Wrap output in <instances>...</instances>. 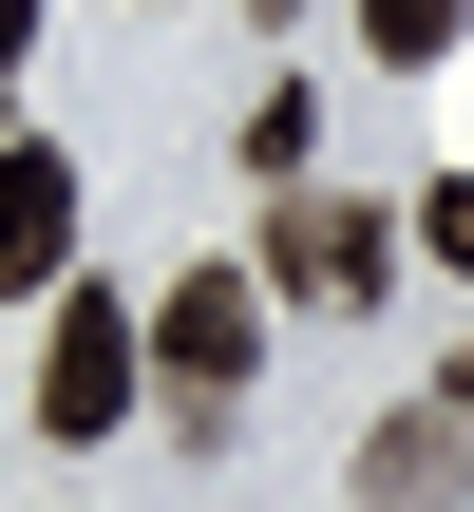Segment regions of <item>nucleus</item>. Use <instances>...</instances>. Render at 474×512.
<instances>
[{
	"label": "nucleus",
	"mask_w": 474,
	"mask_h": 512,
	"mask_svg": "<svg viewBox=\"0 0 474 512\" xmlns=\"http://www.w3.org/2000/svg\"><path fill=\"white\" fill-rule=\"evenodd\" d=\"M247 361H266V285H247V266H190V285L152 304V380H171L190 418H228Z\"/></svg>",
	"instance_id": "1"
},
{
	"label": "nucleus",
	"mask_w": 474,
	"mask_h": 512,
	"mask_svg": "<svg viewBox=\"0 0 474 512\" xmlns=\"http://www.w3.org/2000/svg\"><path fill=\"white\" fill-rule=\"evenodd\" d=\"M133 380H152V342H133V304H95V285H57V342H38V418H57V437H114V418H133Z\"/></svg>",
	"instance_id": "2"
},
{
	"label": "nucleus",
	"mask_w": 474,
	"mask_h": 512,
	"mask_svg": "<svg viewBox=\"0 0 474 512\" xmlns=\"http://www.w3.org/2000/svg\"><path fill=\"white\" fill-rule=\"evenodd\" d=\"M380 266H399V228H380V209L285 190V228H266V285H285V304H380Z\"/></svg>",
	"instance_id": "3"
},
{
	"label": "nucleus",
	"mask_w": 474,
	"mask_h": 512,
	"mask_svg": "<svg viewBox=\"0 0 474 512\" xmlns=\"http://www.w3.org/2000/svg\"><path fill=\"white\" fill-rule=\"evenodd\" d=\"M57 266H76V152L0 133V304H38Z\"/></svg>",
	"instance_id": "4"
},
{
	"label": "nucleus",
	"mask_w": 474,
	"mask_h": 512,
	"mask_svg": "<svg viewBox=\"0 0 474 512\" xmlns=\"http://www.w3.org/2000/svg\"><path fill=\"white\" fill-rule=\"evenodd\" d=\"M456 494H474V418L456 399H418V418L361 437V512H456Z\"/></svg>",
	"instance_id": "5"
},
{
	"label": "nucleus",
	"mask_w": 474,
	"mask_h": 512,
	"mask_svg": "<svg viewBox=\"0 0 474 512\" xmlns=\"http://www.w3.org/2000/svg\"><path fill=\"white\" fill-rule=\"evenodd\" d=\"M456 38H474V0H361V57H399V76L456 57Z\"/></svg>",
	"instance_id": "6"
},
{
	"label": "nucleus",
	"mask_w": 474,
	"mask_h": 512,
	"mask_svg": "<svg viewBox=\"0 0 474 512\" xmlns=\"http://www.w3.org/2000/svg\"><path fill=\"white\" fill-rule=\"evenodd\" d=\"M304 152H323V114H304V95H266V114H247V171H266V190H304Z\"/></svg>",
	"instance_id": "7"
},
{
	"label": "nucleus",
	"mask_w": 474,
	"mask_h": 512,
	"mask_svg": "<svg viewBox=\"0 0 474 512\" xmlns=\"http://www.w3.org/2000/svg\"><path fill=\"white\" fill-rule=\"evenodd\" d=\"M418 247H437V266H474V171L437 190V209H418Z\"/></svg>",
	"instance_id": "8"
},
{
	"label": "nucleus",
	"mask_w": 474,
	"mask_h": 512,
	"mask_svg": "<svg viewBox=\"0 0 474 512\" xmlns=\"http://www.w3.org/2000/svg\"><path fill=\"white\" fill-rule=\"evenodd\" d=\"M19 57H38V0H0V95H19Z\"/></svg>",
	"instance_id": "9"
},
{
	"label": "nucleus",
	"mask_w": 474,
	"mask_h": 512,
	"mask_svg": "<svg viewBox=\"0 0 474 512\" xmlns=\"http://www.w3.org/2000/svg\"><path fill=\"white\" fill-rule=\"evenodd\" d=\"M437 399H456V418H474V342H456V380H437Z\"/></svg>",
	"instance_id": "10"
}]
</instances>
